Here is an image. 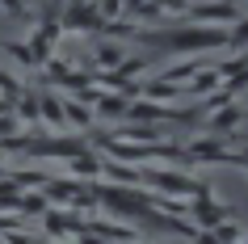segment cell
<instances>
[{"instance_id":"603a6c76","label":"cell","mask_w":248,"mask_h":244,"mask_svg":"<svg viewBox=\"0 0 248 244\" xmlns=\"http://www.w3.org/2000/svg\"><path fill=\"white\" fill-rule=\"evenodd\" d=\"M4 177H9V168H4V164H0V181H4Z\"/></svg>"},{"instance_id":"6da1fadb","label":"cell","mask_w":248,"mask_h":244,"mask_svg":"<svg viewBox=\"0 0 248 244\" xmlns=\"http://www.w3.org/2000/svg\"><path fill=\"white\" fill-rule=\"evenodd\" d=\"M135 38L156 47V51H169V55H202V51H215V47H227V30L223 26H172V30H135Z\"/></svg>"},{"instance_id":"5bb4252c","label":"cell","mask_w":248,"mask_h":244,"mask_svg":"<svg viewBox=\"0 0 248 244\" xmlns=\"http://www.w3.org/2000/svg\"><path fill=\"white\" fill-rule=\"evenodd\" d=\"M143 97H152L156 105H169L177 97V84H164V80H147L143 84Z\"/></svg>"},{"instance_id":"7402d4cb","label":"cell","mask_w":248,"mask_h":244,"mask_svg":"<svg viewBox=\"0 0 248 244\" xmlns=\"http://www.w3.org/2000/svg\"><path fill=\"white\" fill-rule=\"evenodd\" d=\"M232 164H235V168H244V173H248V143L240 147V152H232Z\"/></svg>"},{"instance_id":"277c9868","label":"cell","mask_w":248,"mask_h":244,"mask_svg":"<svg viewBox=\"0 0 248 244\" xmlns=\"http://www.w3.org/2000/svg\"><path fill=\"white\" fill-rule=\"evenodd\" d=\"M181 156H185V164H232V152L219 135H202V139L181 143Z\"/></svg>"},{"instance_id":"4fadbf2b","label":"cell","mask_w":248,"mask_h":244,"mask_svg":"<svg viewBox=\"0 0 248 244\" xmlns=\"http://www.w3.org/2000/svg\"><path fill=\"white\" fill-rule=\"evenodd\" d=\"M227 47H232L235 55H248V17H240V21L227 26Z\"/></svg>"},{"instance_id":"2e32d148","label":"cell","mask_w":248,"mask_h":244,"mask_svg":"<svg viewBox=\"0 0 248 244\" xmlns=\"http://www.w3.org/2000/svg\"><path fill=\"white\" fill-rule=\"evenodd\" d=\"M46 211H51V202L42 194H21V202H17V215H38L42 219Z\"/></svg>"},{"instance_id":"8992f818","label":"cell","mask_w":248,"mask_h":244,"mask_svg":"<svg viewBox=\"0 0 248 244\" xmlns=\"http://www.w3.org/2000/svg\"><path fill=\"white\" fill-rule=\"evenodd\" d=\"M122 64H126L122 42H114V38H97V47H93V59H89V72H118Z\"/></svg>"},{"instance_id":"9c48e42d","label":"cell","mask_w":248,"mask_h":244,"mask_svg":"<svg viewBox=\"0 0 248 244\" xmlns=\"http://www.w3.org/2000/svg\"><path fill=\"white\" fill-rule=\"evenodd\" d=\"M126 97H118V93H101L97 97V110H93V118H101V122H114V118H126Z\"/></svg>"},{"instance_id":"ac0fdd59","label":"cell","mask_w":248,"mask_h":244,"mask_svg":"<svg viewBox=\"0 0 248 244\" xmlns=\"http://www.w3.org/2000/svg\"><path fill=\"white\" fill-rule=\"evenodd\" d=\"M63 118L72 122V127H89L93 130V110H89V105H80V101H67L63 105Z\"/></svg>"},{"instance_id":"7a4b0ae2","label":"cell","mask_w":248,"mask_h":244,"mask_svg":"<svg viewBox=\"0 0 248 244\" xmlns=\"http://www.w3.org/2000/svg\"><path fill=\"white\" fill-rule=\"evenodd\" d=\"M143 185L169 194V198H189V194H194V202H210L215 198V185L189 177L181 168H143Z\"/></svg>"},{"instance_id":"5b68a950","label":"cell","mask_w":248,"mask_h":244,"mask_svg":"<svg viewBox=\"0 0 248 244\" xmlns=\"http://www.w3.org/2000/svg\"><path fill=\"white\" fill-rule=\"evenodd\" d=\"M185 13L198 17V21H219L223 30H227V21H240V17H244L235 0H206V4H189Z\"/></svg>"},{"instance_id":"d6986e66","label":"cell","mask_w":248,"mask_h":244,"mask_svg":"<svg viewBox=\"0 0 248 244\" xmlns=\"http://www.w3.org/2000/svg\"><path fill=\"white\" fill-rule=\"evenodd\" d=\"M210 236H215V244H244L248 231L240 228V223H223V228H215Z\"/></svg>"},{"instance_id":"3957f363","label":"cell","mask_w":248,"mask_h":244,"mask_svg":"<svg viewBox=\"0 0 248 244\" xmlns=\"http://www.w3.org/2000/svg\"><path fill=\"white\" fill-rule=\"evenodd\" d=\"M42 198H46V202H72L76 211H93V206H97V181L80 185V181H72V177H51L42 185Z\"/></svg>"},{"instance_id":"ffe728a7","label":"cell","mask_w":248,"mask_h":244,"mask_svg":"<svg viewBox=\"0 0 248 244\" xmlns=\"http://www.w3.org/2000/svg\"><path fill=\"white\" fill-rule=\"evenodd\" d=\"M17 127H21V118H17L13 110H9V114H0V143H4V139H13Z\"/></svg>"},{"instance_id":"30bf717a","label":"cell","mask_w":248,"mask_h":244,"mask_svg":"<svg viewBox=\"0 0 248 244\" xmlns=\"http://www.w3.org/2000/svg\"><path fill=\"white\" fill-rule=\"evenodd\" d=\"M38 114L46 127H67V118H63V101L59 97H51L46 89H38Z\"/></svg>"},{"instance_id":"9a60e30c","label":"cell","mask_w":248,"mask_h":244,"mask_svg":"<svg viewBox=\"0 0 248 244\" xmlns=\"http://www.w3.org/2000/svg\"><path fill=\"white\" fill-rule=\"evenodd\" d=\"M13 114H17V118H26V122H42V114H38V93L17 97V101H13Z\"/></svg>"},{"instance_id":"7c38bea8","label":"cell","mask_w":248,"mask_h":244,"mask_svg":"<svg viewBox=\"0 0 248 244\" xmlns=\"http://www.w3.org/2000/svg\"><path fill=\"white\" fill-rule=\"evenodd\" d=\"M215 84H219V67L210 64V67H202V72H198V76L189 80V93H194V97H202V101H206L210 93H215Z\"/></svg>"},{"instance_id":"cb8c5ba5","label":"cell","mask_w":248,"mask_h":244,"mask_svg":"<svg viewBox=\"0 0 248 244\" xmlns=\"http://www.w3.org/2000/svg\"><path fill=\"white\" fill-rule=\"evenodd\" d=\"M244 244H248V236H244Z\"/></svg>"},{"instance_id":"52a82bcc","label":"cell","mask_w":248,"mask_h":244,"mask_svg":"<svg viewBox=\"0 0 248 244\" xmlns=\"http://www.w3.org/2000/svg\"><path fill=\"white\" fill-rule=\"evenodd\" d=\"M189 219L202 223L206 231H215V228H223V223L232 219V206H227V202H215V198H210V202H189Z\"/></svg>"},{"instance_id":"8fae6325","label":"cell","mask_w":248,"mask_h":244,"mask_svg":"<svg viewBox=\"0 0 248 244\" xmlns=\"http://www.w3.org/2000/svg\"><path fill=\"white\" fill-rule=\"evenodd\" d=\"M101 164H105V156H97L93 147H84L80 156H72V173H76V177H89V181L101 173Z\"/></svg>"},{"instance_id":"e0dca14e","label":"cell","mask_w":248,"mask_h":244,"mask_svg":"<svg viewBox=\"0 0 248 244\" xmlns=\"http://www.w3.org/2000/svg\"><path fill=\"white\" fill-rule=\"evenodd\" d=\"M0 51H4V55H13V59H17L21 67H42L38 59H34V51H30L26 42H0Z\"/></svg>"},{"instance_id":"ba28073f","label":"cell","mask_w":248,"mask_h":244,"mask_svg":"<svg viewBox=\"0 0 248 244\" xmlns=\"http://www.w3.org/2000/svg\"><path fill=\"white\" fill-rule=\"evenodd\" d=\"M244 118H248V105H240V101H235V105H223V110L210 114V135H227V130H235Z\"/></svg>"},{"instance_id":"44dd1931","label":"cell","mask_w":248,"mask_h":244,"mask_svg":"<svg viewBox=\"0 0 248 244\" xmlns=\"http://www.w3.org/2000/svg\"><path fill=\"white\" fill-rule=\"evenodd\" d=\"M4 244H46V240H30V236H21V231H9Z\"/></svg>"}]
</instances>
